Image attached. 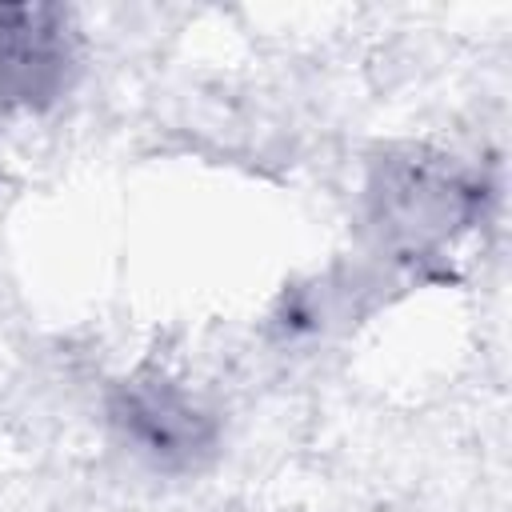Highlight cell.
Masks as SVG:
<instances>
[{"mask_svg": "<svg viewBox=\"0 0 512 512\" xmlns=\"http://www.w3.org/2000/svg\"><path fill=\"white\" fill-rule=\"evenodd\" d=\"M108 424L128 444V452L172 476L200 472L220 448L216 416L160 372H136L112 384Z\"/></svg>", "mask_w": 512, "mask_h": 512, "instance_id": "1", "label": "cell"}, {"mask_svg": "<svg viewBox=\"0 0 512 512\" xmlns=\"http://www.w3.org/2000/svg\"><path fill=\"white\" fill-rule=\"evenodd\" d=\"M476 184L444 160L424 152L388 156L376 164L368 200L380 236L404 252H424L444 244L476 216Z\"/></svg>", "mask_w": 512, "mask_h": 512, "instance_id": "2", "label": "cell"}, {"mask_svg": "<svg viewBox=\"0 0 512 512\" xmlns=\"http://www.w3.org/2000/svg\"><path fill=\"white\" fill-rule=\"evenodd\" d=\"M80 36L60 4H0V104L44 112L76 80Z\"/></svg>", "mask_w": 512, "mask_h": 512, "instance_id": "3", "label": "cell"}]
</instances>
